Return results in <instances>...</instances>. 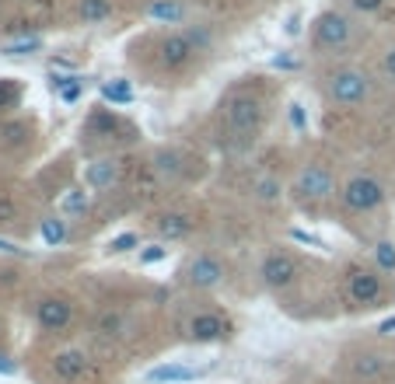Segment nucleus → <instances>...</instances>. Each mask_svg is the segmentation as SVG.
<instances>
[{
  "label": "nucleus",
  "instance_id": "f257e3e1",
  "mask_svg": "<svg viewBox=\"0 0 395 384\" xmlns=\"http://www.w3.org/2000/svg\"><path fill=\"white\" fill-rule=\"evenodd\" d=\"M329 98L339 102V105H364L374 91V81L367 70H357V67H343L336 74H329V84H325Z\"/></svg>",
  "mask_w": 395,
  "mask_h": 384
},
{
  "label": "nucleus",
  "instance_id": "f03ea898",
  "mask_svg": "<svg viewBox=\"0 0 395 384\" xmlns=\"http://www.w3.org/2000/svg\"><path fill=\"white\" fill-rule=\"evenodd\" d=\"M339 199H343V206L353 210V213H371V210L385 206V185H381L374 175H364V171H360V175H353V178L343 185Z\"/></svg>",
  "mask_w": 395,
  "mask_h": 384
},
{
  "label": "nucleus",
  "instance_id": "7ed1b4c3",
  "mask_svg": "<svg viewBox=\"0 0 395 384\" xmlns=\"http://www.w3.org/2000/svg\"><path fill=\"white\" fill-rule=\"evenodd\" d=\"M350 36H353V25H350V18H346L343 11H322V15L315 18L311 39H315L318 49L336 53V49H343V46L350 43Z\"/></svg>",
  "mask_w": 395,
  "mask_h": 384
},
{
  "label": "nucleus",
  "instance_id": "20e7f679",
  "mask_svg": "<svg viewBox=\"0 0 395 384\" xmlns=\"http://www.w3.org/2000/svg\"><path fill=\"white\" fill-rule=\"evenodd\" d=\"M259 119H262V109H259V98L252 95H234L228 98L224 105V123H228V133L231 137H252L259 130Z\"/></svg>",
  "mask_w": 395,
  "mask_h": 384
},
{
  "label": "nucleus",
  "instance_id": "39448f33",
  "mask_svg": "<svg viewBox=\"0 0 395 384\" xmlns=\"http://www.w3.org/2000/svg\"><path fill=\"white\" fill-rule=\"evenodd\" d=\"M228 335H231V321H228V314H221L214 307H203V311L189 314V321H186L189 342H221Z\"/></svg>",
  "mask_w": 395,
  "mask_h": 384
},
{
  "label": "nucleus",
  "instance_id": "423d86ee",
  "mask_svg": "<svg viewBox=\"0 0 395 384\" xmlns=\"http://www.w3.org/2000/svg\"><path fill=\"white\" fill-rule=\"evenodd\" d=\"M346 286H350V297L357 300V304H364V307H378L381 300H385V279H381V269L374 266H357V269H350V279H346Z\"/></svg>",
  "mask_w": 395,
  "mask_h": 384
},
{
  "label": "nucleus",
  "instance_id": "0eeeda50",
  "mask_svg": "<svg viewBox=\"0 0 395 384\" xmlns=\"http://www.w3.org/2000/svg\"><path fill=\"white\" fill-rule=\"evenodd\" d=\"M36 321L43 332H64L74 321V304L64 293H50L36 304Z\"/></svg>",
  "mask_w": 395,
  "mask_h": 384
},
{
  "label": "nucleus",
  "instance_id": "6e6552de",
  "mask_svg": "<svg viewBox=\"0 0 395 384\" xmlns=\"http://www.w3.org/2000/svg\"><path fill=\"white\" fill-rule=\"evenodd\" d=\"M182 279H186L189 286H196V290H214V286L224 283V262H221L217 255H207V252H203V255L189 259Z\"/></svg>",
  "mask_w": 395,
  "mask_h": 384
},
{
  "label": "nucleus",
  "instance_id": "1a4fd4ad",
  "mask_svg": "<svg viewBox=\"0 0 395 384\" xmlns=\"http://www.w3.org/2000/svg\"><path fill=\"white\" fill-rule=\"evenodd\" d=\"M259 276H262V283H266L269 290H287V286L297 279V262H294V255H287V252H269V255L262 259Z\"/></svg>",
  "mask_w": 395,
  "mask_h": 384
},
{
  "label": "nucleus",
  "instance_id": "9d476101",
  "mask_svg": "<svg viewBox=\"0 0 395 384\" xmlns=\"http://www.w3.org/2000/svg\"><path fill=\"white\" fill-rule=\"evenodd\" d=\"M91 374V356L84 349H60L53 356V377L64 384H77Z\"/></svg>",
  "mask_w": 395,
  "mask_h": 384
},
{
  "label": "nucleus",
  "instance_id": "9b49d317",
  "mask_svg": "<svg viewBox=\"0 0 395 384\" xmlns=\"http://www.w3.org/2000/svg\"><path fill=\"white\" fill-rule=\"evenodd\" d=\"M294 189L301 192V199L322 203V199H329V196H332V171H329V168H322V164H308V168H301V175H297V185H294Z\"/></svg>",
  "mask_w": 395,
  "mask_h": 384
},
{
  "label": "nucleus",
  "instance_id": "f8f14e48",
  "mask_svg": "<svg viewBox=\"0 0 395 384\" xmlns=\"http://www.w3.org/2000/svg\"><path fill=\"white\" fill-rule=\"evenodd\" d=\"M193 53H196V43H193L189 32H172V36L161 43V63H165L168 70L186 67V63L193 60Z\"/></svg>",
  "mask_w": 395,
  "mask_h": 384
},
{
  "label": "nucleus",
  "instance_id": "ddd939ff",
  "mask_svg": "<svg viewBox=\"0 0 395 384\" xmlns=\"http://www.w3.org/2000/svg\"><path fill=\"white\" fill-rule=\"evenodd\" d=\"M388 370V356L381 349H360L353 360H350V374L357 381H378L381 374Z\"/></svg>",
  "mask_w": 395,
  "mask_h": 384
},
{
  "label": "nucleus",
  "instance_id": "4468645a",
  "mask_svg": "<svg viewBox=\"0 0 395 384\" xmlns=\"http://www.w3.org/2000/svg\"><path fill=\"white\" fill-rule=\"evenodd\" d=\"M196 377H200V370L182 367V363H161L147 374L151 384H182V381H196Z\"/></svg>",
  "mask_w": 395,
  "mask_h": 384
},
{
  "label": "nucleus",
  "instance_id": "2eb2a0df",
  "mask_svg": "<svg viewBox=\"0 0 395 384\" xmlns=\"http://www.w3.org/2000/svg\"><path fill=\"white\" fill-rule=\"evenodd\" d=\"M116 178H119V164L116 161H95V164H88V171H84V182L91 185V189H112L116 185Z\"/></svg>",
  "mask_w": 395,
  "mask_h": 384
},
{
  "label": "nucleus",
  "instance_id": "dca6fc26",
  "mask_svg": "<svg viewBox=\"0 0 395 384\" xmlns=\"http://www.w3.org/2000/svg\"><path fill=\"white\" fill-rule=\"evenodd\" d=\"M189 231H193V220L186 213H165V217H158V234L168 238V241H179Z\"/></svg>",
  "mask_w": 395,
  "mask_h": 384
},
{
  "label": "nucleus",
  "instance_id": "f3484780",
  "mask_svg": "<svg viewBox=\"0 0 395 384\" xmlns=\"http://www.w3.org/2000/svg\"><path fill=\"white\" fill-rule=\"evenodd\" d=\"M112 15V4L109 0H81V18H84V25H98V22H105Z\"/></svg>",
  "mask_w": 395,
  "mask_h": 384
},
{
  "label": "nucleus",
  "instance_id": "a211bd4d",
  "mask_svg": "<svg viewBox=\"0 0 395 384\" xmlns=\"http://www.w3.org/2000/svg\"><path fill=\"white\" fill-rule=\"evenodd\" d=\"M67 238V220L64 217H46L43 220V241L46 245H64Z\"/></svg>",
  "mask_w": 395,
  "mask_h": 384
},
{
  "label": "nucleus",
  "instance_id": "6ab92c4d",
  "mask_svg": "<svg viewBox=\"0 0 395 384\" xmlns=\"http://www.w3.org/2000/svg\"><path fill=\"white\" fill-rule=\"evenodd\" d=\"M151 18L154 22H182V4H175V0H158V4L151 8Z\"/></svg>",
  "mask_w": 395,
  "mask_h": 384
},
{
  "label": "nucleus",
  "instance_id": "aec40b11",
  "mask_svg": "<svg viewBox=\"0 0 395 384\" xmlns=\"http://www.w3.org/2000/svg\"><path fill=\"white\" fill-rule=\"evenodd\" d=\"M154 161H158V171H161L165 178H179V175H182V158H179L175 151H161Z\"/></svg>",
  "mask_w": 395,
  "mask_h": 384
},
{
  "label": "nucleus",
  "instance_id": "412c9836",
  "mask_svg": "<svg viewBox=\"0 0 395 384\" xmlns=\"http://www.w3.org/2000/svg\"><path fill=\"white\" fill-rule=\"evenodd\" d=\"M95 332H98V335H105V339L119 335V332H123V314H119V311H102V318H98Z\"/></svg>",
  "mask_w": 395,
  "mask_h": 384
},
{
  "label": "nucleus",
  "instance_id": "4be33fe9",
  "mask_svg": "<svg viewBox=\"0 0 395 384\" xmlns=\"http://www.w3.org/2000/svg\"><path fill=\"white\" fill-rule=\"evenodd\" d=\"M374 262L381 272H395V245L392 241H378L374 245Z\"/></svg>",
  "mask_w": 395,
  "mask_h": 384
},
{
  "label": "nucleus",
  "instance_id": "5701e85b",
  "mask_svg": "<svg viewBox=\"0 0 395 384\" xmlns=\"http://www.w3.org/2000/svg\"><path fill=\"white\" fill-rule=\"evenodd\" d=\"M102 95H105L109 102H116V105L133 102V91H130V84H126V81H112V84H105V88H102Z\"/></svg>",
  "mask_w": 395,
  "mask_h": 384
},
{
  "label": "nucleus",
  "instance_id": "b1692460",
  "mask_svg": "<svg viewBox=\"0 0 395 384\" xmlns=\"http://www.w3.org/2000/svg\"><path fill=\"white\" fill-rule=\"evenodd\" d=\"M280 192H283V189H280L276 178H259V182H255V199H259V203H276Z\"/></svg>",
  "mask_w": 395,
  "mask_h": 384
},
{
  "label": "nucleus",
  "instance_id": "393cba45",
  "mask_svg": "<svg viewBox=\"0 0 395 384\" xmlns=\"http://www.w3.org/2000/svg\"><path fill=\"white\" fill-rule=\"evenodd\" d=\"M137 245H140V234L123 231V234H116V238L109 241V252H112V255H126V252H133Z\"/></svg>",
  "mask_w": 395,
  "mask_h": 384
},
{
  "label": "nucleus",
  "instance_id": "a878e982",
  "mask_svg": "<svg viewBox=\"0 0 395 384\" xmlns=\"http://www.w3.org/2000/svg\"><path fill=\"white\" fill-rule=\"evenodd\" d=\"M36 49H43V39H22V43H8V46H4L8 56H29V53H36Z\"/></svg>",
  "mask_w": 395,
  "mask_h": 384
},
{
  "label": "nucleus",
  "instance_id": "bb28decb",
  "mask_svg": "<svg viewBox=\"0 0 395 384\" xmlns=\"http://www.w3.org/2000/svg\"><path fill=\"white\" fill-rule=\"evenodd\" d=\"M64 210H67V213H84V210H88V196H84L81 189L67 192V199H64Z\"/></svg>",
  "mask_w": 395,
  "mask_h": 384
},
{
  "label": "nucleus",
  "instance_id": "cd10ccee",
  "mask_svg": "<svg viewBox=\"0 0 395 384\" xmlns=\"http://www.w3.org/2000/svg\"><path fill=\"white\" fill-rule=\"evenodd\" d=\"M165 255H168V248H165L161 241H158V245H147V248L140 252V266H154V262H161Z\"/></svg>",
  "mask_w": 395,
  "mask_h": 384
},
{
  "label": "nucleus",
  "instance_id": "c85d7f7f",
  "mask_svg": "<svg viewBox=\"0 0 395 384\" xmlns=\"http://www.w3.org/2000/svg\"><path fill=\"white\" fill-rule=\"evenodd\" d=\"M350 4H353V11H360V15H374V11L385 8V0H350Z\"/></svg>",
  "mask_w": 395,
  "mask_h": 384
},
{
  "label": "nucleus",
  "instance_id": "c756f323",
  "mask_svg": "<svg viewBox=\"0 0 395 384\" xmlns=\"http://www.w3.org/2000/svg\"><path fill=\"white\" fill-rule=\"evenodd\" d=\"M15 98H18V88L11 81H0V109H8Z\"/></svg>",
  "mask_w": 395,
  "mask_h": 384
},
{
  "label": "nucleus",
  "instance_id": "7c9ffc66",
  "mask_svg": "<svg viewBox=\"0 0 395 384\" xmlns=\"http://www.w3.org/2000/svg\"><path fill=\"white\" fill-rule=\"evenodd\" d=\"M290 126H294V130H308V119H304V109H301L297 102L290 105Z\"/></svg>",
  "mask_w": 395,
  "mask_h": 384
},
{
  "label": "nucleus",
  "instance_id": "2f4dec72",
  "mask_svg": "<svg viewBox=\"0 0 395 384\" xmlns=\"http://www.w3.org/2000/svg\"><path fill=\"white\" fill-rule=\"evenodd\" d=\"M15 213H18V210H15V203H11V199H0V224H11V220H15Z\"/></svg>",
  "mask_w": 395,
  "mask_h": 384
},
{
  "label": "nucleus",
  "instance_id": "473e14b6",
  "mask_svg": "<svg viewBox=\"0 0 395 384\" xmlns=\"http://www.w3.org/2000/svg\"><path fill=\"white\" fill-rule=\"evenodd\" d=\"M381 70H385V77H388V81H395V49H388V53H385Z\"/></svg>",
  "mask_w": 395,
  "mask_h": 384
},
{
  "label": "nucleus",
  "instance_id": "72a5a7b5",
  "mask_svg": "<svg viewBox=\"0 0 395 384\" xmlns=\"http://www.w3.org/2000/svg\"><path fill=\"white\" fill-rule=\"evenodd\" d=\"M283 32H287L290 39H294V36H301V15H297V11H294V15L287 18V25H283Z\"/></svg>",
  "mask_w": 395,
  "mask_h": 384
},
{
  "label": "nucleus",
  "instance_id": "f704fd0d",
  "mask_svg": "<svg viewBox=\"0 0 395 384\" xmlns=\"http://www.w3.org/2000/svg\"><path fill=\"white\" fill-rule=\"evenodd\" d=\"M378 332H381V335H395V314H392V318H385Z\"/></svg>",
  "mask_w": 395,
  "mask_h": 384
},
{
  "label": "nucleus",
  "instance_id": "c9c22d12",
  "mask_svg": "<svg viewBox=\"0 0 395 384\" xmlns=\"http://www.w3.org/2000/svg\"><path fill=\"white\" fill-rule=\"evenodd\" d=\"M294 241H304V245H322L318 238H311V234H304V231H294Z\"/></svg>",
  "mask_w": 395,
  "mask_h": 384
},
{
  "label": "nucleus",
  "instance_id": "e433bc0d",
  "mask_svg": "<svg viewBox=\"0 0 395 384\" xmlns=\"http://www.w3.org/2000/svg\"><path fill=\"white\" fill-rule=\"evenodd\" d=\"M15 370H18V367H15L8 356H0V374H15Z\"/></svg>",
  "mask_w": 395,
  "mask_h": 384
}]
</instances>
